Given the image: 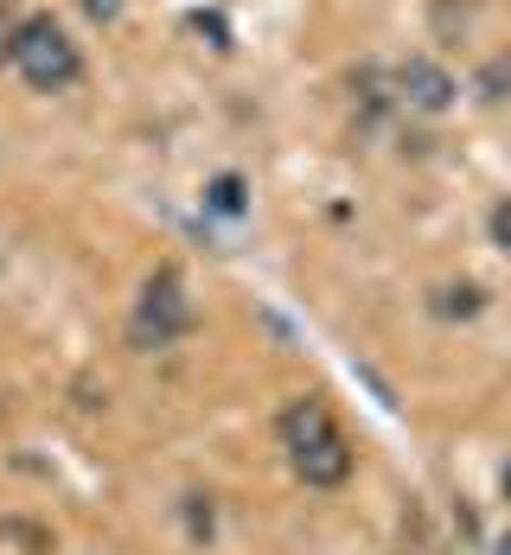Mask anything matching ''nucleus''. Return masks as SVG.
I'll use <instances>...</instances> for the list:
<instances>
[{
	"mask_svg": "<svg viewBox=\"0 0 511 555\" xmlns=\"http://www.w3.org/2000/svg\"><path fill=\"white\" fill-rule=\"evenodd\" d=\"M192 326H199V307L186 294V275L173 262H161L154 275L141 281V300L128 313V345L135 351H173L179 338H192Z\"/></svg>",
	"mask_w": 511,
	"mask_h": 555,
	"instance_id": "obj_1",
	"label": "nucleus"
},
{
	"mask_svg": "<svg viewBox=\"0 0 511 555\" xmlns=\"http://www.w3.org/2000/svg\"><path fill=\"white\" fill-rule=\"evenodd\" d=\"M13 70L33 83V90H71L77 77H84V57L71 46V33L58 26L52 13H33V20H20V33H13Z\"/></svg>",
	"mask_w": 511,
	"mask_h": 555,
	"instance_id": "obj_2",
	"label": "nucleus"
},
{
	"mask_svg": "<svg viewBox=\"0 0 511 555\" xmlns=\"http://www.w3.org/2000/svg\"><path fill=\"white\" fill-rule=\"evenodd\" d=\"M288 466H294V479H301L307 492H340L345 479H352V466H358V453H352V441L333 428V435L307 441L301 453H288Z\"/></svg>",
	"mask_w": 511,
	"mask_h": 555,
	"instance_id": "obj_3",
	"label": "nucleus"
},
{
	"mask_svg": "<svg viewBox=\"0 0 511 555\" xmlns=\"http://www.w3.org/2000/svg\"><path fill=\"white\" fill-rule=\"evenodd\" d=\"M455 77H448V64H435V57H403L397 64V103L416 115H448L455 109Z\"/></svg>",
	"mask_w": 511,
	"mask_h": 555,
	"instance_id": "obj_4",
	"label": "nucleus"
},
{
	"mask_svg": "<svg viewBox=\"0 0 511 555\" xmlns=\"http://www.w3.org/2000/svg\"><path fill=\"white\" fill-rule=\"evenodd\" d=\"M340 422H333V409L320 402V396H288L282 415H276V441L282 453H301L307 441H320V435H333Z\"/></svg>",
	"mask_w": 511,
	"mask_h": 555,
	"instance_id": "obj_5",
	"label": "nucleus"
},
{
	"mask_svg": "<svg viewBox=\"0 0 511 555\" xmlns=\"http://www.w3.org/2000/svg\"><path fill=\"white\" fill-rule=\"evenodd\" d=\"M429 313L448 320V326H467V320L486 313V287H480V281H442V287L429 294Z\"/></svg>",
	"mask_w": 511,
	"mask_h": 555,
	"instance_id": "obj_6",
	"label": "nucleus"
},
{
	"mask_svg": "<svg viewBox=\"0 0 511 555\" xmlns=\"http://www.w3.org/2000/svg\"><path fill=\"white\" fill-rule=\"evenodd\" d=\"M205 211L225 218V223L250 218V179H243V172H218V179L205 185Z\"/></svg>",
	"mask_w": 511,
	"mask_h": 555,
	"instance_id": "obj_7",
	"label": "nucleus"
},
{
	"mask_svg": "<svg viewBox=\"0 0 511 555\" xmlns=\"http://www.w3.org/2000/svg\"><path fill=\"white\" fill-rule=\"evenodd\" d=\"M179 524H186L192 543H212V537H218V499H212V492H186V499H179Z\"/></svg>",
	"mask_w": 511,
	"mask_h": 555,
	"instance_id": "obj_8",
	"label": "nucleus"
},
{
	"mask_svg": "<svg viewBox=\"0 0 511 555\" xmlns=\"http://www.w3.org/2000/svg\"><path fill=\"white\" fill-rule=\"evenodd\" d=\"M506 96H511V57H493L480 70V103H506Z\"/></svg>",
	"mask_w": 511,
	"mask_h": 555,
	"instance_id": "obj_9",
	"label": "nucleus"
},
{
	"mask_svg": "<svg viewBox=\"0 0 511 555\" xmlns=\"http://www.w3.org/2000/svg\"><path fill=\"white\" fill-rule=\"evenodd\" d=\"M486 236H493L499 256H511V198H499V205L486 211Z\"/></svg>",
	"mask_w": 511,
	"mask_h": 555,
	"instance_id": "obj_10",
	"label": "nucleus"
},
{
	"mask_svg": "<svg viewBox=\"0 0 511 555\" xmlns=\"http://www.w3.org/2000/svg\"><path fill=\"white\" fill-rule=\"evenodd\" d=\"M84 13H90L97 26H110L115 13H122V0H84Z\"/></svg>",
	"mask_w": 511,
	"mask_h": 555,
	"instance_id": "obj_11",
	"label": "nucleus"
},
{
	"mask_svg": "<svg viewBox=\"0 0 511 555\" xmlns=\"http://www.w3.org/2000/svg\"><path fill=\"white\" fill-rule=\"evenodd\" d=\"M13 33H20V20H13V13H7V0H0V57L13 52Z\"/></svg>",
	"mask_w": 511,
	"mask_h": 555,
	"instance_id": "obj_12",
	"label": "nucleus"
},
{
	"mask_svg": "<svg viewBox=\"0 0 511 555\" xmlns=\"http://www.w3.org/2000/svg\"><path fill=\"white\" fill-rule=\"evenodd\" d=\"M499 499L511 504V460H506V466H499Z\"/></svg>",
	"mask_w": 511,
	"mask_h": 555,
	"instance_id": "obj_13",
	"label": "nucleus"
},
{
	"mask_svg": "<svg viewBox=\"0 0 511 555\" xmlns=\"http://www.w3.org/2000/svg\"><path fill=\"white\" fill-rule=\"evenodd\" d=\"M493 555H511V530H499V543H493Z\"/></svg>",
	"mask_w": 511,
	"mask_h": 555,
	"instance_id": "obj_14",
	"label": "nucleus"
}]
</instances>
